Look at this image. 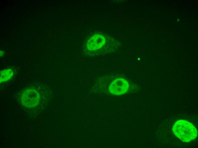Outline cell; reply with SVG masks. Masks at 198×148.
Instances as JSON below:
<instances>
[{
  "instance_id": "obj_2",
  "label": "cell",
  "mask_w": 198,
  "mask_h": 148,
  "mask_svg": "<svg viewBox=\"0 0 198 148\" xmlns=\"http://www.w3.org/2000/svg\"><path fill=\"white\" fill-rule=\"evenodd\" d=\"M40 96L38 91L35 89L30 88L24 91L20 95L22 104L28 108L35 107L39 104Z\"/></svg>"
},
{
  "instance_id": "obj_4",
  "label": "cell",
  "mask_w": 198,
  "mask_h": 148,
  "mask_svg": "<svg viewBox=\"0 0 198 148\" xmlns=\"http://www.w3.org/2000/svg\"><path fill=\"white\" fill-rule=\"evenodd\" d=\"M106 39L104 36L100 34H96L92 36L87 43L88 49L90 51L98 50L105 44Z\"/></svg>"
},
{
  "instance_id": "obj_1",
  "label": "cell",
  "mask_w": 198,
  "mask_h": 148,
  "mask_svg": "<svg viewBox=\"0 0 198 148\" xmlns=\"http://www.w3.org/2000/svg\"><path fill=\"white\" fill-rule=\"evenodd\" d=\"M174 133L182 141L189 142L196 138L197 131L195 126L187 121H177L172 128Z\"/></svg>"
},
{
  "instance_id": "obj_6",
  "label": "cell",
  "mask_w": 198,
  "mask_h": 148,
  "mask_svg": "<svg viewBox=\"0 0 198 148\" xmlns=\"http://www.w3.org/2000/svg\"><path fill=\"white\" fill-rule=\"evenodd\" d=\"M4 53L3 51H0V56H1L2 55V54H3Z\"/></svg>"
},
{
  "instance_id": "obj_5",
  "label": "cell",
  "mask_w": 198,
  "mask_h": 148,
  "mask_svg": "<svg viewBox=\"0 0 198 148\" xmlns=\"http://www.w3.org/2000/svg\"><path fill=\"white\" fill-rule=\"evenodd\" d=\"M13 71L11 69H7L1 71L0 74V83L8 81L13 76Z\"/></svg>"
},
{
  "instance_id": "obj_3",
  "label": "cell",
  "mask_w": 198,
  "mask_h": 148,
  "mask_svg": "<svg viewBox=\"0 0 198 148\" xmlns=\"http://www.w3.org/2000/svg\"><path fill=\"white\" fill-rule=\"evenodd\" d=\"M129 85L128 82L123 78H118L113 81L109 87L110 92L114 95L124 94L129 89Z\"/></svg>"
}]
</instances>
